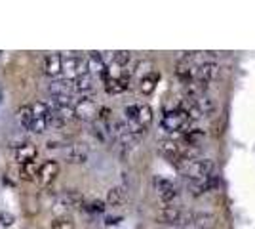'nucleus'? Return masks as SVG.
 I'll use <instances>...</instances> for the list:
<instances>
[{"mask_svg": "<svg viewBox=\"0 0 255 229\" xmlns=\"http://www.w3.org/2000/svg\"><path fill=\"white\" fill-rule=\"evenodd\" d=\"M86 208H88L90 212H94V214H103V212H105V203L97 199V201H92L90 205H86Z\"/></svg>", "mask_w": 255, "mask_h": 229, "instance_id": "nucleus-28", "label": "nucleus"}, {"mask_svg": "<svg viewBox=\"0 0 255 229\" xmlns=\"http://www.w3.org/2000/svg\"><path fill=\"white\" fill-rule=\"evenodd\" d=\"M217 184H219V178H217V176H208V178H204V180H192V182H189V191H191L194 197H200V195H204V193L215 189Z\"/></svg>", "mask_w": 255, "mask_h": 229, "instance_id": "nucleus-7", "label": "nucleus"}, {"mask_svg": "<svg viewBox=\"0 0 255 229\" xmlns=\"http://www.w3.org/2000/svg\"><path fill=\"white\" fill-rule=\"evenodd\" d=\"M52 229H75V222L69 216H57L52 222Z\"/></svg>", "mask_w": 255, "mask_h": 229, "instance_id": "nucleus-24", "label": "nucleus"}, {"mask_svg": "<svg viewBox=\"0 0 255 229\" xmlns=\"http://www.w3.org/2000/svg\"><path fill=\"white\" fill-rule=\"evenodd\" d=\"M65 161L71 164H84L88 161V147L84 143H73L65 149Z\"/></svg>", "mask_w": 255, "mask_h": 229, "instance_id": "nucleus-8", "label": "nucleus"}, {"mask_svg": "<svg viewBox=\"0 0 255 229\" xmlns=\"http://www.w3.org/2000/svg\"><path fill=\"white\" fill-rule=\"evenodd\" d=\"M0 224H2L4 228H11V226L15 224V216H13L11 212H0Z\"/></svg>", "mask_w": 255, "mask_h": 229, "instance_id": "nucleus-29", "label": "nucleus"}, {"mask_svg": "<svg viewBox=\"0 0 255 229\" xmlns=\"http://www.w3.org/2000/svg\"><path fill=\"white\" fill-rule=\"evenodd\" d=\"M181 214H183V210H179V208L164 207L158 212L156 220H158L160 224H173V226H177V224H179V220H181Z\"/></svg>", "mask_w": 255, "mask_h": 229, "instance_id": "nucleus-15", "label": "nucleus"}, {"mask_svg": "<svg viewBox=\"0 0 255 229\" xmlns=\"http://www.w3.org/2000/svg\"><path fill=\"white\" fill-rule=\"evenodd\" d=\"M17 120L25 130H31V124L34 120V113H32V105H23L21 109L17 111Z\"/></svg>", "mask_w": 255, "mask_h": 229, "instance_id": "nucleus-20", "label": "nucleus"}, {"mask_svg": "<svg viewBox=\"0 0 255 229\" xmlns=\"http://www.w3.org/2000/svg\"><path fill=\"white\" fill-rule=\"evenodd\" d=\"M40 174V166H36V163H27L21 164V178L27 182H36Z\"/></svg>", "mask_w": 255, "mask_h": 229, "instance_id": "nucleus-21", "label": "nucleus"}, {"mask_svg": "<svg viewBox=\"0 0 255 229\" xmlns=\"http://www.w3.org/2000/svg\"><path fill=\"white\" fill-rule=\"evenodd\" d=\"M71 92H73V82L71 80H55L52 82V86H50V94L52 96H71Z\"/></svg>", "mask_w": 255, "mask_h": 229, "instance_id": "nucleus-18", "label": "nucleus"}, {"mask_svg": "<svg viewBox=\"0 0 255 229\" xmlns=\"http://www.w3.org/2000/svg\"><path fill=\"white\" fill-rule=\"evenodd\" d=\"M150 67H152V63H150V61H141V63L137 65V71H135V73L143 78V76H147V75H150V73H152V69H150Z\"/></svg>", "mask_w": 255, "mask_h": 229, "instance_id": "nucleus-30", "label": "nucleus"}, {"mask_svg": "<svg viewBox=\"0 0 255 229\" xmlns=\"http://www.w3.org/2000/svg\"><path fill=\"white\" fill-rule=\"evenodd\" d=\"M80 205H84V195L75 191V189H69V191H61V193L57 195L53 210H55L57 214H61V216H67V210L80 207Z\"/></svg>", "mask_w": 255, "mask_h": 229, "instance_id": "nucleus-3", "label": "nucleus"}, {"mask_svg": "<svg viewBox=\"0 0 255 229\" xmlns=\"http://www.w3.org/2000/svg\"><path fill=\"white\" fill-rule=\"evenodd\" d=\"M46 128H48V120L44 119V117H34L29 132H32V134H42Z\"/></svg>", "mask_w": 255, "mask_h": 229, "instance_id": "nucleus-27", "label": "nucleus"}, {"mask_svg": "<svg viewBox=\"0 0 255 229\" xmlns=\"http://www.w3.org/2000/svg\"><path fill=\"white\" fill-rule=\"evenodd\" d=\"M215 226V216L212 214H196L189 228L183 229H212Z\"/></svg>", "mask_w": 255, "mask_h": 229, "instance_id": "nucleus-17", "label": "nucleus"}, {"mask_svg": "<svg viewBox=\"0 0 255 229\" xmlns=\"http://www.w3.org/2000/svg\"><path fill=\"white\" fill-rule=\"evenodd\" d=\"M196 105L200 107L202 115H210V113H213V111H215V101H213L212 98H208V96L196 99Z\"/></svg>", "mask_w": 255, "mask_h": 229, "instance_id": "nucleus-25", "label": "nucleus"}, {"mask_svg": "<svg viewBox=\"0 0 255 229\" xmlns=\"http://www.w3.org/2000/svg\"><path fill=\"white\" fill-rule=\"evenodd\" d=\"M63 73L67 75V80H75L78 76L88 75V59L80 55H67L63 57Z\"/></svg>", "mask_w": 255, "mask_h": 229, "instance_id": "nucleus-4", "label": "nucleus"}, {"mask_svg": "<svg viewBox=\"0 0 255 229\" xmlns=\"http://www.w3.org/2000/svg\"><path fill=\"white\" fill-rule=\"evenodd\" d=\"M71 82H73V90H76V92H90L94 88V78L90 75L78 76V78L71 80Z\"/></svg>", "mask_w": 255, "mask_h": 229, "instance_id": "nucleus-22", "label": "nucleus"}, {"mask_svg": "<svg viewBox=\"0 0 255 229\" xmlns=\"http://www.w3.org/2000/svg\"><path fill=\"white\" fill-rule=\"evenodd\" d=\"M217 76H219V67L215 63H202L194 73V78L200 80V82H206V84H210Z\"/></svg>", "mask_w": 255, "mask_h": 229, "instance_id": "nucleus-11", "label": "nucleus"}, {"mask_svg": "<svg viewBox=\"0 0 255 229\" xmlns=\"http://www.w3.org/2000/svg\"><path fill=\"white\" fill-rule=\"evenodd\" d=\"M191 124V119L185 111H170V113H164V117L160 120V126L166 132H181V134H187V128Z\"/></svg>", "mask_w": 255, "mask_h": 229, "instance_id": "nucleus-2", "label": "nucleus"}, {"mask_svg": "<svg viewBox=\"0 0 255 229\" xmlns=\"http://www.w3.org/2000/svg\"><path fill=\"white\" fill-rule=\"evenodd\" d=\"M0 103H2V90H0Z\"/></svg>", "mask_w": 255, "mask_h": 229, "instance_id": "nucleus-33", "label": "nucleus"}, {"mask_svg": "<svg viewBox=\"0 0 255 229\" xmlns=\"http://www.w3.org/2000/svg\"><path fill=\"white\" fill-rule=\"evenodd\" d=\"M154 187H156L160 199H162L164 203H171L175 197L179 195L175 184L170 182V180H166V178H158V176H156V178H154Z\"/></svg>", "mask_w": 255, "mask_h": 229, "instance_id": "nucleus-6", "label": "nucleus"}, {"mask_svg": "<svg viewBox=\"0 0 255 229\" xmlns=\"http://www.w3.org/2000/svg\"><path fill=\"white\" fill-rule=\"evenodd\" d=\"M99 107L96 105L94 99L82 98L76 101L75 105V117L84 122H94V120H99Z\"/></svg>", "mask_w": 255, "mask_h": 229, "instance_id": "nucleus-5", "label": "nucleus"}, {"mask_svg": "<svg viewBox=\"0 0 255 229\" xmlns=\"http://www.w3.org/2000/svg\"><path fill=\"white\" fill-rule=\"evenodd\" d=\"M181 174L187 176L189 180H204L208 176H213V161L210 159H198V161H185L177 166Z\"/></svg>", "mask_w": 255, "mask_h": 229, "instance_id": "nucleus-1", "label": "nucleus"}, {"mask_svg": "<svg viewBox=\"0 0 255 229\" xmlns=\"http://www.w3.org/2000/svg\"><path fill=\"white\" fill-rule=\"evenodd\" d=\"M88 71L94 73V75H99L101 78L105 76L107 73V63L103 59V55L99 52H90L88 54Z\"/></svg>", "mask_w": 255, "mask_h": 229, "instance_id": "nucleus-12", "label": "nucleus"}, {"mask_svg": "<svg viewBox=\"0 0 255 229\" xmlns=\"http://www.w3.org/2000/svg\"><path fill=\"white\" fill-rule=\"evenodd\" d=\"M129 73H124L122 76H117V78H105V92L111 94V96H117V94H122L129 88Z\"/></svg>", "mask_w": 255, "mask_h": 229, "instance_id": "nucleus-9", "label": "nucleus"}, {"mask_svg": "<svg viewBox=\"0 0 255 229\" xmlns=\"http://www.w3.org/2000/svg\"><path fill=\"white\" fill-rule=\"evenodd\" d=\"M36 155H38V149H36V145H32V143H25L23 147L15 149V161H17L19 164L34 163Z\"/></svg>", "mask_w": 255, "mask_h": 229, "instance_id": "nucleus-13", "label": "nucleus"}, {"mask_svg": "<svg viewBox=\"0 0 255 229\" xmlns=\"http://www.w3.org/2000/svg\"><path fill=\"white\" fill-rule=\"evenodd\" d=\"M124 201H126V189L124 187H113V189H109V193H107V205L120 207Z\"/></svg>", "mask_w": 255, "mask_h": 229, "instance_id": "nucleus-19", "label": "nucleus"}, {"mask_svg": "<svg viewBox=\"0 0 255 229\" xmlns=\"http://www.w3.org/2000/svg\"><path fill=\"white\" fill-rule=\"evenodd\" d=\"M113 63L118 67H124L128 65V61H129V57H131V54L129 52H126V50H118V52H113Z\"/></svg>", "mask_w": 255, "mask_h": 229, "instance_id": "nucleus-26", "label": "nucleus"}, {"mask_svg": "<svg viewBox=\"0 0 255 229\" xmlns=\"http://www.w3.org/2000/svg\"><path fill=\"white\" fill-rule=\"evenodd\" d=\"M137 122L139 124H143L145 128L149 126L150 122H152V109H150L147 103H143V105H139V115H137Z\"/></svg>", "mask_w": 255, "mask_h": 229, "instance_id": "nucleus-23", "label": "nucleus"}, {"mask_svg": "<svg viewBox=\"0 0 255 229\" xmlns=\"http://www.w3.org/2000/svg\"><path fill=\"white\" fill-rule=\"evenodd\" d=\"M44 69L50 76H57L63 71V57L59 54H48L44 59Z\"/></svg>", "mask_w": 255, "mask_h": 229, "instance_id": "nucleus-14", "label": "nucleus"}, {"mask_svg": "<svg viewBox=\"0 0 255 229\" xmlns=\"http://www.w3.org/2000/svg\"><path fill=\"white\" fill-rule=\"evenodd\" d=\"M158 80H160V73H156V71H152L150 75L139 78V88H141V92H143L145 96L152 94L154 88H156V84H158Z\"/></svg>", "mask_w": 255, "mask_h": 229, "instance_id": "nucleus-16", "label": "nucleus"}, {"mask_svg": "<svg viewBox=\"0 0 255 229\" xmlns=\"http://www.w3.org/2000/svg\"><path fill=\"white\" fill-rule=\"evenodd\" d=\"M120 222H122V218H120V216H117V218H113V216L105 218V224H107V226H118Z\"/></svg>", "mask_w": 255, "mask_h": 229, "instance_id": "nucleus-32", "label": "nucleus"}, {"mask_svg": "<svg viewBox=\"0 0 255 229\" xmlns=\"http://www.w3.org/2000/svg\"><path fill=\"white\" fill-rule=\"evenodd\" d=\"M59 174V164L55 161H46V163L40 166V174H38V182L42 186H50L53 180Z\"/></svg>", "mask_w": 255, "mask_h": 229, "instance_id": "nucleus-10", "label": "nucleus"}, {"mask_svg": "<svg viewBox=\"0 0 255 229\" xmlns=\"http://www.w3.org/2000/svg\"><path fill=\"white\" fill-rule=\"evenodd\" d=\"M69 142H65V140H48L46 143V147L48 149H59V147H67Z\"/></svg>", "mask_w": 255, "mask_h": 229, "instance_id": "nucleus-31", "label": "nucleus"}]
</instances>
